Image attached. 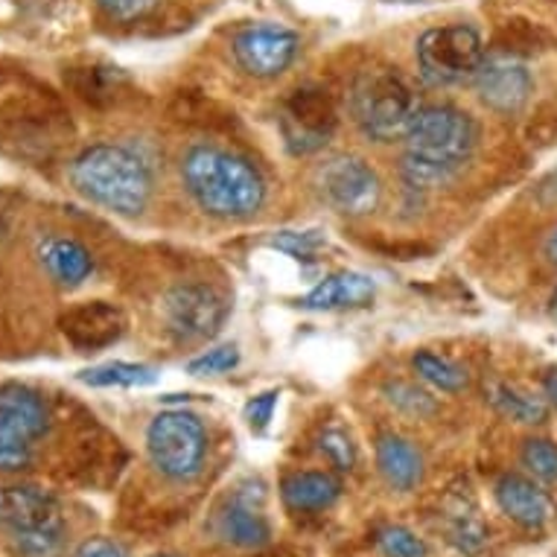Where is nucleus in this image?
Wrapping results in <instances>:
<instances>
[{"mask_svg": "<svg viewBox=\"0 0 557 557\" xmlns=\"http://www.w3.org/2000/svg\"><path fill=\"white\" fill-rule=\"evenodd\" d=\"M76 557H128V555H126V548L120 546V543H114V540L91 537V540H85L83 546H79Z\"/></svg>", "mask_w": 557, "mask_h": 557, "instance_id": "34", "label": "nucleus"}, {"mask_svg": "<svg viewBox=\"0 0 557 557\" xmlns=\"http://www.w3.org/2000/svg\"><path fill=\"white\" fill-rule=\"evenodd\" d=\"M491 406H494L503 418L513 423H543L548 414V406L543 397H531V394L513 388V385L496 383L491 388Z\"/></svg>", "mask_w": 557, "mask_h": 557, "instance_id": "21", "label": "nucleus"}, {"mask_svg": "<svg viewBox=\"0 0 557 557\" xmlns=\"http://www.w3.org/2000/svg\"><path fill=\"white\" fill-rule=\"evenodd\" d=\"M123 327H126L123 312L106 301L83 304L62 319V333L67 342L83 350H97V347L117 342L123 336Z\"/></svg>", "mask_w": 557, "mask_h": 557, "instance_id": "15", "label": "nucleus"}, {"mask_svg": "<svg viewBox=\"0 0 557 557\" xmlns=\"http://www.w3.org/2000/svg\"><path fill=\"white\" fill-rule=\"evenodd\" d=\"M281 494L293 511H324L336 503L342 487L327 473H295L286 479Z\"/></svg>", "mask_w": 557, "mask_h": 557, "instance_id": "20", "label": "nucleus"}, {"mask_svg": "<svg viewBox=\"0 0 557 557\" xmlns=\"http://www.w3.org/2000/svg\"><path fill=\"white\" fill-rule=\"evenodd\" d=\"M552 310L557 312V289H555V295H552Z\"/></svg>", "mask_w": 557, "mask_h": 557, "instance_id": "37", "label": "nucleus"}, {"mask_svg": "<svg viewBox=\"0 0 557 557\" xmlns=\"http://www.w3.org/2000/svg\"><path fill=\"white\" fill-rule=\"evenodd\" d=\"M47 432V406L24 385L0 388V470H21Z\"/></svg>", "mask_w": 557, "mask_h": 557, "instance_id": "7", "label": "nucleus"}, {"mask_svg": "<svg viewBox=\"0 0 557 557\" xmlns=\"http://www.w3.org/2000/svg\"><path fill=\"white\" fill-rule=\"evenodd\" d=\"M239 362V350L237 345H222V347H213L208 354H201L196 357L187 366V371L196 376H205V374H225L231 368H237Z\"/></svg>", "mask_w": 557, "mask_h": 557, "instance_id": "27", "label": "nucleus"}, {"mask_svg": "<svg viewBox=\"0 0 557 557\" xmlns=\"http://www.w3.org/2000/svg\"><path fill=\"white\" fill-rule=\"evenodd\" d=\"M298 55V36L277 24H255L234 38V59L251 76L269 79L284 74Z\"/></svg>", "mask_w": 557, "mask_h": 557, "instance_id": "10", "label": "nucleus"}, {"mask_svg": "<svg viewBox=\"0 0 557 557\" xmlns=\"http://www.w3.org/2000/svg\"><path fill=\"white\" fill-rule=\"evenodd\" d=\"M546 255H548V260H552V263L557 265V228L552 231V237H548V243H546Z\"/></svg>", "mask_w": 557, "mask_h": 557, "instance_id": "35", "label": "nucleus"}, {"mask_svg": "<svg viewBox=\"0 0 557 557\" xmlns=\"http://www.w3.org/2000/svg\"><path fill=\"white\" fill-rule=\"evenodd\" d=\"M79 380L85 385H94V388H111V385L135 388V385H152L158 380V374L156 368L135 366V362H106V366L83 371Z\"/></svg>", "mask_w": 557, "mask_h": 557, "instance_id": "22", "label": "nucleus"}, {"mask_svg": "<svg viewBox=\"0 0 557 557\" xmlns=\"http://www.w3.org/2000/svg\"><path fill=\"white\" fill-rule=\"evenodd\" d=\"M522 465L540 482H557V444L546 438H531L522 447Z\"/></svg>", "mask_w": 557, "mask_h": 557, "instance_id": "24", "label": "nucleus"}, {"mask_svg": "<svg viewBox=\"0 0 557 557\" xmlns=\"http://www.w3.org/2000/svg\"><path fill=\"white\" fill-rule=\"evenodd\" d=\"M496 503L522 529H543L557 517L555 499L525 475H503L496 482Z\"/></svg>", "mask_w": 557, "mask_h": 557, "instance_id": "14", "label": "nucleus"}, {"mask_svg": "<svg viewBox=\"0 0 557 557\" xmlns=\"http://www.w3.org/2000/svg\"><path fill=\"white\" fill-rule=\"evenodd\" d=\"M0 525H7L12 534H27L62 525L59 505L41 487L15 484V487H0Z\"/></svg>", "mask_w": 557, "mask_h": 557, "instance_id": "13", "label": "nucleus"}, {"mask_svg": "<svg viewBox=\"0 0 557 557\" xmlns=\"http://www.w3.org/2000/svg\"><path fill=\"white\" fill-rule=\"evenodd\" d=\"M41 263L50 272L55 284L62 286H79L94 272V260L83 243L67 237H50L45 246L38 248Z\"/></svg>", "mask_w": 557, "mask_h": 557, "instance_id": "19", "label": "nucleus"}, {"mask_svg": "<svg viewBox=\"0 0 557 557\" xmlns=\"http://www.w3.org/2000/svg\"><path fill=\"white\" fill-rule=\"evenodd\" d=\"M76 190L123 216H135L152 196L147 164L123 147H91L71 166Z\"/></svg>", "mask_w": 557, "mask_h": 557, "instance_id": "3", "label": "nucleus"}, {"mask_svg": "<svg viewBox=\"0 0 557 557\" xmlns=\"http://www.w3.org/2000/svg\"><path fill=\"white\" fill-rule=\"evenodd\" d=\"M228 315V301L213 286L184 284L170 289L164 298L166 330L178 342L211 338Z\"/></svg>", "mask_w": 557, "mask_h": 557, "instance_id": "8", "label": "nucleus"}, {"mask_svg": "<svg viewBox=\"0 0 557 557\" xmlns=\"http://www.w3.org/2000/svg\"><path fill=\"white\" fill-rule=\"evenodd\" d=\"M274 248H281L286 255L298 257V260H312L315 251L321 246V237L312 231V234H295V231H284L281 237L272 239Z\"/></svg>", "mask_w": 557, "mask_h": 557, "instance_id": "30", "label": "nucleus"}, {"mask_svg": "<svg viewBox=\"0 0 557 557\" xmlns=\"http://www.w3.org/2000/svg\"><path fill=\"white\" fill-rule=\"evenodd\" d=\"M319 193L330 208L345 216H362L380 201V178L362 158H330L319 170Z\"/></svg>", "mask_w": 557, "mask_h": 557, "instance_id": "9", "label": "nucleus"}, {"mask_svg": "<svg viewBox=\"0 0 557 557\" xmlns=\"http://www.w3.org/2000/svg\"><path fill=\"white\" fill-rule=\"evenodd\" d=\"M286 147L295 156H310L327 144V137L336 128V114L327 97L321 91H295L281 114Z\"/></svg>", "mask_w": 557, "mask_h": 557, "instance_id": "11", "label": "nucleus"}, {"mask_svg": "<svg viewBox=\"0 0 557 557\" xmlns=\"http://www.w3.org/2000/svg\"><path fill=\"white\" fill-rule=\"evenodd\" d=\"M546 394L552 397V403H557V374L546 376Z\"/></svg>", "mask_w": 557, "mask_h": 557, "instance_id": "36", "label": "nucleus"}, {"mask_svg": "<svg viewBox=\"0 0 557 557\" xmlns=\"http://www.w3.org/2000/svg\"><path fill=\"white\" fill-rule=\"evenodd\" d=\"M277 397H281L277 392H263L260 397H255V400H248L246 421L251 430L263 432L265 426H269V421H272L274 414V406H277Z\"/></svg>", "mask_w": 557, "mask_h": 557, "instance_id": "32", "label": "nucleus"}, {"mask_svg": "<svg viewBox=\"0 0 557 557\" xmlns=\"http://www.w3.org/2000/svg\"><path fill=\"white\" fill-rule=\"evenodd\" d=\"M62 525H53V529L27 531V534H12V537H15L21 557H62Z\"/></svg>", "mask_w": 557, "mask_h": 557, "instance_id": "25", "label": "nucleus"}, {"mask_svg": "<svg viewBox=\"0 0 557 557\" xmlns=\"http://www.w3.org/2000/svg\"><path fill=\"white\" fill-rule=\"evenodd\" d=\"M406 178L414 187L447 182L475 147L473 117L453 106H426L406 132Z\"/></svg>", "mask_w": 557, "mask_h": 557, "instance_id": "2", "label": "nucleus"}, {"mask_svg": "<svg viewBox=\"0 0 557 557\" xmlns=\"http://www.w3.org/2000/svg\"><path fill=\"white\" fill-rule=\"evenodd\" d=\"M222 534L243 548H257L269 543V522L263 517V487L243 484L231 496L228 508L222 513Z\"/></svg>", "mask_w": 557, "mask_h": 557, "instance_id": "16", "label": "nucleus"}, {"mask_svg": "<svg viewBox=\"0 0 557 557\" xmlns=\"http://www.w3.org/2000/svg\"><path fill=\"white\" fill-rule=\"evenodd\" d=\"M321 453L338 467V470H350L354 461H357V453H354V444L347 438L345 432L330 430L321 435Z\"/></svg>", "mask_w": 557, "mask_h": 557, "instance_id": "29", "label": "nucleus"}, {"mask_svg": "<svg viewBox=\"0 0 557 557\" xmlns=\"http://www.w3.org/2000/svg\"><path fill=\"white\" fill-rule=\"evenodd\" d=\"M350 109L368 137L392 144L406 137L411 120L421 111V102L394 71H366L354 85Z\"/></svg>", "mask_w": 557, "mask_h": 557, "instance_id": "4", "label": "nucleus"}, {"mask_svg": "<svg viewBox=\"0 0 557 557\" xmlns=\"http://www.w3.org/2000/svg\"><path fill=\"white\" fill-rule=\"evenodd\" d=\"M149 461L173 482H190L199 475L208 453V435L196 414L184 409L161 411L147 430Z\"/></svg>", "mask_w": 557, "mask_h": 557, "instance_id": "5", "label": "nucleus"}, {"mask_svg": "<svg viewBox=\"0 0 557 557\" xmlns=\"http://www.w3.org/2000/svg\"><path fill=\"white\" fill-rule=\"evenodd\" d=\"M376 465L380 473L394 491H411L421 482L423 475V458L414 449V444L400 435H383L376 444Z\"/></svg>", "mask_w": 557, "mask_h": 557, "instance_id": "18", "label": "nucleus"}, {"mask_svg": "<svg viewBox=\"0 0 557 557\" xmlns=\"http://www.w3.org/2000/svg\"><path fill=\"white\" fill-rule=\"evenodd\" d=\"M388 388L397 392L388 397L394 406H400V409L411 411V414H426V411H432V400L423 392H418V388H411V385H403V383L388 385Z\"/></svg>", "mask_w": 557, "mask_h": 557, "instance_id": "33", "label": "nucleus"}, {"mask_svg": "<svg viewBox=\"0 0 557 557\" xmlns=\"http://www.w3.org/2000/svg\"><path fill=\"white\" fill-rule=\"evenodd\" d=\"M421 76L432 85H456L473 79L484 64V45L473 27L426 29L418 41Z\"/></svg>", "mask_w": 557, "mask_h": 557, "instance_id": "6", "label": "nucleus"}, {"mask_svg": "<svg viewBox=\"0 0 557 557\" xmlns=\"http://www.w3.org/2000/svg\"><path fill=\"white\" fill-rule=\"evenodd\" d=\"M376 546L385 557H426V546L421 537H414L409 529L388 525L376 534Z\"/></svg>", "mask_w": 557, "mask_h": 557, "instance_id": "26", "label": "nucleus"}, {"mask_svg": "<svg viewBox=\"0 0 557 557\" xmlns=\"http://www.w3.org/2000/svg\"><path fill=\"white\" fill-rule=\"evenodd\" d=\"M184 184L201 211L220 220H246L260 211L265 184L246 158L216 147H193L182 164Z\"/></svg>", "mask_w": 557, "mask_h": 557, "instance_id": "1", "label": "nucleus"}, {"mask_svg": "<svg viewBox=\"0 0 557 557\" xmlns=\"http://www.w3.org/2000/svg\"><path fill=\"white\" fill-rule=\"evenodd\" d=\"M479 100L496 114H517L529 102L534 83L531 74L517 62H487L473 76Z\"/></svg>", "mask_w": 557, "mask_h": 557, "instance_id": "12", "label": "nucleus"}, {"mask_svg": "<svg viewBox=\"0 0 557 557\" xmlns=\"http://www.w3.org/2000/svg\"><path fill=\"white\" fill-rule=\"evenodd\" d=\"M156 557H170V555H156Z\"/></svg>", "mask_w": 557, "mask_h": 557, "instance_id": "38", "label": "nucleus"}, {"mask_svg": "<svg viewBox=\"0 0 557 557\" xmlns=\"http://www.w3.org/2000/svg\"><path fill=\"white\" fill-rule=\"evenodd\" d=\"M411 366H414V371H418V374H421L426 383L435 385V388H441V392H461V388L467 385L465 368L453 366L449 359L435 357V354H430V350L414 354Z\"/></svg>", "mask_w": 557, "mask_h": 557, "instance_id": "23", "label": "nucleus"}, {"mask_svg": "<svg viewBox=\"0 0 557 557\" xmlns=\"http://www.w3.org/2000/svg\"><path fill=\"white\" fill-rule=\"evenodd\" d=\"M371 298H374V281L368 274L336 272L324 277L301 304L310 310H350V307H366Z\"/></svg>", "mask_w": 557, "mask_h": 557, "instance_id": "17", "label": "nucleus"}, {"mask_svg": "<svg viewBox=\"0 0 557 557\" xmlns=\"http://www.w3.org/2000/svg\"><path fill=\"white\" fill-rule=\"evenodd\" d=\"M449 534H453V540H456L465 552H479V548L484 546V540H487V529H484L482 520H479L475 513H465V517L458 513Z\"/></svg>", "mask_w": 557, "mask_h": 557, "instance_id": "28", "label": "nucleus"}, {"mask_svg": "<svg viewBox=\"0 0 557 557\" xmlns=\"http://www.w3.org/2000/svg\"><path fill=\"white\" fill-rule=\"evenodd\" d=\"M102 12L114 21H137L147 18L149 12L156 10L161 0H97Z\"/></svg>", "mask_w": 557, "mask_h": 557, "instance_id": "31", "label": "nucleus"}]
</instances>
